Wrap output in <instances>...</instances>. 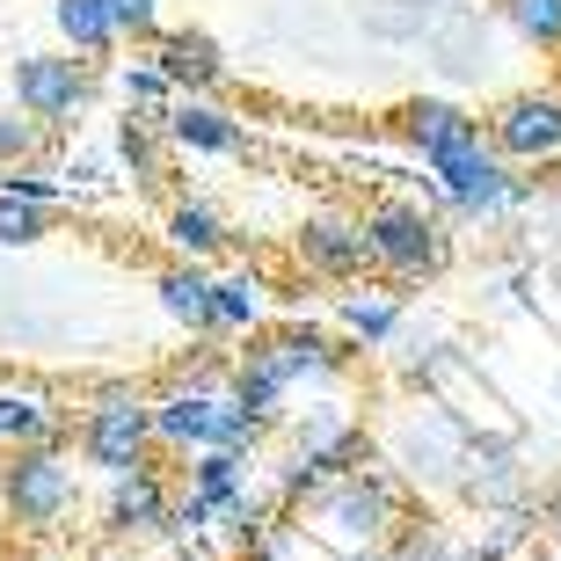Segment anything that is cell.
<instances>
[{
    "mask_svg": "<svg viewBox=\"0 0 561 561\" xmlns=\"http://www.w3.org/2000/svg\"><path fill=\"white\" fill-rule=\"evenodd\" d=\"M146 59H153V73H161L168 88H183L190 103H211V95L227 88V51H219V37H211L205 22H183V30H161Z\"/></svg>",
    "mask_w": 561,
    "mask_h": 561,
    "instance_id": "cell-8",
    "label": "cell"
},
{
    "mask_svg": "<svg viewBox=\"0 0 561 561\" xmlns=\"http://www.w3.org/2000/svg\"><path fill=\"white\" fill-rule=\"evenodd\" d=\"M81 561H117V554H110V547H95V554H81Z\"/></svg>",
    "mask_w": 561,
    "mask_h": 561,
    "instance_id": "cell-17",
    "label": "cell"
},
{
    "mask_svg": "<svg viewBox=\"0 0 561 561\" xmlns=\"http://www.w3.org/2000/svg\"><path fill=\"white\" fill-rule=\"evenodd\" d=\"M263 307V277H211V335H249Z\"/></svg>",
    "mask_w": 561,
    "mask_h": 561,
    "instance_id": "cell-13",
    "label": "cell"
},
{
    "mask_svg": "<svg viewBox=\"0 0 561 561\" xmlns=\"http://www.w3.org/2000/svg\"><path fill=\"white\" fill-rule=\"evenodd\" d=\"M401 511H409V481L387 474V467H351V474H329L307 503H291L285 518L299 533H313L335 554H379V547L401 533Z\"/></svg>",
    "mask_w": 561,
    "mask_h": 561,
    "instance_id": "cell-1",
    "label": "cell"
},
{
    "mask_svg": "<svg viewBox=\"0 0 561 561\" xmlns=\"http://www.w3.org/2000/svg\"><path fill=\"white\" fill-rule=\"evenodd\" d=\"M0 511H8V533H15V540H51V533H66V518L81 511L73 445H66V437L8 445V453H0Z\"/></svg>",
    "mask_w": 561,
    "mask_h": 561,
    "instance_id": "cell-2",
    "label": "cell"
},
{
    "mask_svg": "<svg viewBox=\"0 0 561 561\" xmlns=\"http://www.w3.org/2000/svg\"><path fill=\"white\" fill-rule=\"evenodd\" d=\"M489 8H496V22L525 51H540V59L561 51V0H489Z\"/></svg>",
    "mask_w": 561,
    "mask_h": 561,
    "instance_id": "cell-12",
    "label": "cell"
},
{
    "mask_svg": "<svg viewBox=\"0 0 561 561\" xmlns=\"http://www.w3.org/2000/svg\"><path fill=\"white\" fill-rule=\"evenodd\" d=\"M0 561H51V547H44V540H8Z\"/></svg>",
    "mask_w": 561,
    "mask_h": 561,
    "instance_id": "cell-15",
    "label": "cell"
},
{
    "mask_svg": "<svg viewBox=\"0 0 561 561\" xmlns=\"http://www.w3.org/2000/svg\"><path fill=\"white\" fill-rule=\"evenodd\" d=\"M547 525H554V540H561V489L547 496Z\"/></svg>",
    "mask_w": 561,
    "mask_h": 561,
    "instance_id": "cell-16",
    "label": "cell"
},
{
    "mask_svg": "<svg viewBox=\"0 0 561 561\" xmlns=\"http://www.w3.org/2000/svg\"><path fill=\"white\" fill-rule=\"evenodd\" d=\"M95 88H103V66L73 59V51H30V59H15V73H8L15 110L37 117V125H51V131L81 125V110L95 103Z\"/></svg>",
    "mask_w": 561,
    "mask_h": 561,
    "instance_id": "cell-5",
    "label": "cell"
},
{
    "mask_svg": "<svg viewBox=\"0 0 561 561\" xmlns=\"http://www.w3.org/2000/svg\"><path fill=\"white\" fill-rule=\"evenodd\" d=\"M481 139L496 146V161H511V168H554L561 161V88L533 81V88L496 95L481 110Z\"/></svg>",
    "mask_w": 561,
    "mask_h": 561,
    "instance_id": "cell-4",
    "label": "cell"
},
{
    "mask_svg": "<svg viewBox=\"0 0 561 561\" xmlns=\"http://www.w3.org/2000/svg\"><path fill=\"white\" fill-rule=\"evenodd\" d=\"M357 233H365V263L394 291H416L431 277H445L453 263V233L437 211H423L416 197H394V190H379L373 205L357 211Z\"/></svg>",
    "mask_w": 561,
    "mask_h": 561,
    "instance_id": "cell-3",
    "label": "cell"
},
{
    "mask_svg": "<svg viewBox=\"0 0 561 561\" xmlns=\"http://www.w3.org/2000/svg\"><path fill=\"white\" fill-rule=\"evenodd\" d=\"M335 313H343V335H351L357 351H387L401 335V291L394 285H351Z\"/></svg>",
    "mask_w": 561,
    "mask_h": 561,
    "instance_id": "cell-10",
    "label": "cell"
},
{
    "mask_svg": "<svg viewBox=\"0 0 561 561\" xmlns=\"http://www.w3.org/2000/svg\"><path fill=\"white\" fill-rule=\"evenodd\" d=\"M168 503H175V474H168V467L125 474V481H110L95 533H103V547H146V540H168Z\"/></svg>",
    "mask_w": 561,
    "mask_h": 561,
    "instance_id": "cell-6",
    "label": "cell"
},
{
    "mask_svg": "<svg viewBox=\"0 0 561 561\" xmlns=\"http://www.w3.org/2000/svg\"><path fill=\"white\" fill-rule=\"evenodd\" d=\"M291 271L313 277V285H365V233L343 211H307L291 227Z\"/></svg>",
    "mask_w": 561,
    "mask_h": 561,
    "instance_id": "cell-7",
    "label": "cell"
},
{
    "mask_svg": "<svg viewBox=\"0 0 561 561\" xmlns=\"http://www.w3.org/2000/svg\"><path fill=\"white\" fill-rule=\"evenodd\" d=\"M51 30H59V51H73L88 66H110V51H117L103 0H51Z\"/></svg>",
    "mask_w": 561,
    "mask_h": 561,
    "instance_id": "cell-11",
    "label": "cell"
},
{
    "mask_svg": "<svg viewBox=\"0 0 561 561\" xmlns=\"http://www.w3.org/2000/svg\"><path fill=\"white\" fill-rule=\"evenodd\" d=\"M110 8V30H117V44H131V51H153V37H161V0H103Z\"/></svg>",
    "mask_w": 561,
    "mask_h": 561,
    "instance_id": "cell-14",
    "label": "cell"
},
{
    "mask_svg": "<svg viewBox=\"0 0 561 561\" xmlns=\"http://www.w3.org/2000/svg\"><path fill=\"white\" fill-rule=\"evenodd\" d=\"M387 131H394L401 146H416L423 168H431L437 153H453V146L481 139V110H467L459 95H409V103L387 117Z\"/></svg>",
    "mask_w": 561,
    "mask_h": 561,
    "instance_id": "cell-9",
    "label": "cell"
}]
</instances>
